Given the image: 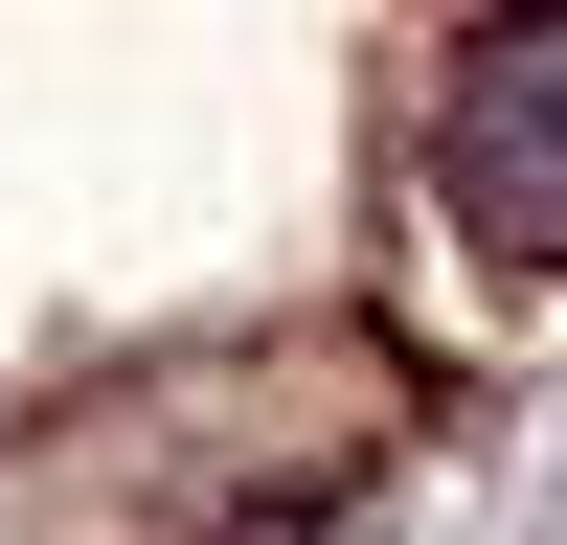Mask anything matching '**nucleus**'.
Instances as JSON below:
<instances>
[{
    "instance_id": "obj_1",
    "label": "nucleus",
    "mask_w": 567,
    "mask_h": 545,
    "mask_svg": "<svg viewBox=\"0 0 567 545\" xmlns=\"http://www.w3.org/2000/svg\"><path fill=\"white\" fill-rule=\"evenodd\" d=\"M432 182H454V227H499V250L567 272V23H454Z\"/></svg>"
}]
</instances>
